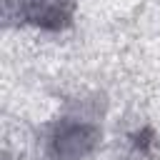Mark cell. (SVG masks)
I'll use <instances>...</instances> for the list:
<instances>
[{"mask_svg":"<svg viewBox=\"0 0 160 160\" xmlns=\"http://www.w3.org/2000/svg\"><path fill=\"white\" fill-rule=\"evenodd\" d=\"M100 130L80 118H62L50 135V155L55 160H82L98 142Z\"/></svg>","mask_w":160,"mask_h":160,"instance_id":"obj_1","label":"cell"},{"mask_svg":"<svg viewBox=\"0 0 160 160\" xmlns=\"http://www.w3.org/2000/svg\"><path fill=\"white\" fill-rule=\"evenodd\" d=\"M20 18L35 28L58 30L70 22L72 0H20L18 2Z\"/></svg>","mask_w":160,"mask_h":160,"instance_id":"obj_2","label":"cell"}]
</instances>
